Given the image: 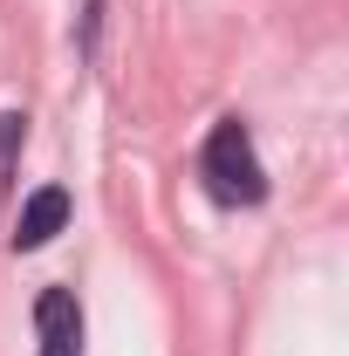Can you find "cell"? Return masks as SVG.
<instances>
[{
    "instance_id": "1",
    "label": "cell",
    "mask_w": 349,
    "mask_h": 356,
    "mask_svg": "<svg viewBox=\"0 0 349 356\" xmlns=\"http://www.w3.org/2000/svg\"><path fill=\"white\" fill-rule=\"evenodd\" d=\"M199 172H206V192H213L219 206H261L267 199V172H261V158H254V137H247L240 117H219L213 124Z\"/></svg>"
},
{
    "instance_id": "4",
    "label": "cell",
    "mask_w": 349,
    "mask_h": 356,
    "mask_svg": "<svg viewBox=\"0 0 349 356\" xmlns=\"http://www.w3.org/2000/svg\"><path fill=\"white\" fill-rule=\"evenodd\" d=\"M21 137H28V117H21V110H0V192H7V172H14Z\"/></svg>"
},
{
    "instance_id": "2",
    "label": "cell",
    "mask_w": 349,
    "mask_h": 356,
    "mask_svg": "<svg viewBox=\"0 0 349 356\" xmlns=\"http://www.w3.org/2000/svg\"><path fill=\"white\" fill-rule=\"evenodd\" d=\"M35 329H42V356H83V309L69 288H42Z\"/></svg>"
},
{
    "instance_id": "3",
    "label": "cell",
    "mask_w": 349,
    "mask_h": 356,
    "mask_svg": "<svg viewBox=\"0 0 349 356\" xmlns=\"http://www.w3.org/2000/svg\"><path fill=\"white\" fill-rule=\"evenodd\" d=\"M62 226H69V192H62V185H42V192H35V199L21 206L14 247H21V254H35V247H48V240H55Z\"/></svg>"
}]
</instances>
